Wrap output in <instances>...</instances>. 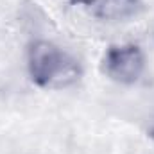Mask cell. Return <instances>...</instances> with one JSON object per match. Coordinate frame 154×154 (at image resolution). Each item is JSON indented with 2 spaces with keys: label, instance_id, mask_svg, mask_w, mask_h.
Listing matches in <instances>:
<instances>
[{
  "label": "cell",
  "instance_id": "cell-1",
  "mask_svg": "<svg viewBox=\"0 0 154 154\" xmlns=\"http://www.w3.org/2000/svg\"><path fill=\"white\" fill-rule=\"evenodd\" d=\"M31 82L43 90H65L74 86L82 75L81 63L63 47L39 38L29 43L25 56Z\"/></svg>",
  "mask_w": 154,
  "mask_h": 154
},
{
  "label": "cell",
  "instance_id": "cell-2",
  "mask_svg": "<svg viewBox=\"0 0 154 154\" xmlns=\"http://www.w3.org/2000/svg\"><path fill=\"white\" fill-rule=\"evenodd\" d=\"M100 68L109 81L120 86H133L143 75L147 68V57L138 43H113L104 50Z\"/></svg>",
  "mask_w": 154,
  "mask_h": 154
},
{
  "label": "cell",
  "instance_id": "cell-3",
  "mask_svg": "<svg viewBox=\"0 0 154 154\" xmlns=\"http://www.w3.org/2000/svg\"><path fill=\"white\" fill-rule=\"evenodd\" d=\"M143 9V0H97L90 13L99 22L122 23L131 18H136Z\"/></svg>",
  "mask_w": 154,
  "mask_h": 154
},
{
  "label": "cell",
  "instance_id": "cell-4",
  "mask_svg": "<svg viewBox=\"0 0 154 154\" xmlns=\"http://www.w3.org/2000/svg\"><path fill=\"white\" fill-rule=\"evenodd\" d=\"M72 5H81V7H91L97 0H68Z\"/></svg>",
  "mask_w": 154,
  "mask_h": 154
},
{
  "label": "cell",
  "instance_id": "cell-5",
  "mask_svg": "<svg viewBox=\"0 0 154 154\" xmlns=\"http://www.w3.org/2000/svg\"><path fill=\"white\" fill-rule=\"evenodd\" d=\"M149 134H151V138L154 140V124L151 125V129H149Z\"/></svg>",
  "mask_w": 154,
  "mask_h": 154
}]
</instances>
